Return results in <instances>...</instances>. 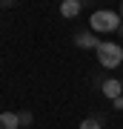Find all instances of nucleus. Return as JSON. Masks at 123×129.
Listing matches in <instances>:
<instances>
[{"instance_id": "f257e3e1", "label": "nucleus", "mask_w": 123, "mask_h": 129, "mask_svg": "<svg viewBox=\"0 0 123 129\" xmlns=\"http://www.w3.org/2000/svg\"><path fill=\"white\" fill-rule=\"evenodd\" d=\"M89 26H92V32H103V35H109V32H117V29L123 26V20H120V14L117 12H112V9H100V12H95L89 17Z\"/></svg>"}, {"instance_id": "f03ea898", "label": "nucleus", "mask_w": 123, "mask_h": 129, "mask_svg": "<svg viewBox=\"0 0 123 129\" xmlns=\"http://www.w3.org/2000/svg\"><path fill=\"white\" fill-rule=\"evenodd\" d=\"M95 52H97V60H100L103 69H117L123 63V46L120 43H100Z\"/></svg>"}, {"instance_id": "7ed1b4c3", "label": "nucleus", "mask_w": 123, "mask_h": 129, "mask_svg": "<svg viewBox=\"0 0 123 129\" xmlns=\"http://www.w3.org/2000/svg\"><path fill=\"white\" fill-rule=\"evenodd\" d=\"M74 46H77V49H97L100 40H97V35L89 29V32H77V35H74Z\"/></svg>"}, {"instance_id": "20e7f679", "label": "nucleus", "mask_w": 123, "mask_h": 129, "mask_svg": "<svg viewBox=\"0 0 123 129\" xmlns=\"http://www.w3.org/2000/svg\"><path fill=\"white\" fill-rule=\"evenodd\" d=\"M103 95L109 98V101H117V98H123V83L117 78H109V80H103Z\"/></svg>"}, {"instance_id": "39448f33", "label": "nucleus", "mask_w": 123, "mask_h": 129, "mask_svg": "<svg viewBox=\"0 0 123 129\" xmlns=\"http://www.w3.org/2000/svg\"><path fill=\"white\" fill-rule=\"evenodd\" d=\"M0 129H20L17 112H0Z\"/></svg>"}, {"instance_id": "423d86ee", "label": "nucleus", "mask_w": 123, "mask_h": 129, "mask_svg": "<svg viewBox=\"0 0 123 129\" xmlns=\"http://www.w3.org/2000/svg\"><path fill=\"white\" fill-rule=\"evenodd\" d=\"M80 0H66V3H60V14H63V17H77L80 14Z\"/></svg>"}, {"instance_id": "0eeeda50", "label": "nucleus", "mask_w": 123, "mask_h": 129, "mask_svg": "<svg viewBox=\"0 0 123 129\" xmlns=\"http://www.w3.org/2000/svg\"><path fill=\"white\" fill-rule=\"evenodd\" d=\"M80 129H103V118H86L80 123Z\"/></svg>"}, {"instance_id": "6e6552de", "label": "nucleus", "mask_w": 123, "mask_h": 129, "mask_svg": "<svg viewBox=\"0 0 123 129\" xmlns=\"http://www.w3.org/2000/svg\"><path fill=\"white\" fill-rule=\"evenodd\" d=\"M17 115H20V126H32V112H17Z\"/></svg>"}, {"instance_id": "1a4fd4ad", "label": "nucleus", "mask_w": 123, "mask_h": 129, "mask_svg": "<svg viewBox=\"0 0 123 129\" xmlns=\"http://www.w3.org/2000/svg\"><path fill=\"white\" fill-rule=\"evenodd\" d=\"M112 106H114V109H123V98H117V101H112Z\"/></svg>"}, {"instance_id": "9d476101", "label": "nucleus", "mask_w": 123, "mask_h": 129, "mask_svg": "<svg viewBox=\"0 0 123 129\" xmlns=\"http://www.w3.org/2000/svg\"><path fill=\"white\" fill-rule=\"evenodd\" d=\"M117 14H120V20H123V3H120V12H117Z\"/></svg>"}, {"instance_id": "9b49d317", "label": "nucleus", "mask_w": 123, "mask_h": 129, "mask_svg": "<svg viewBox=\"0 0 123 129\" xmlns=\"http://www.w3.org/2000/svg\"><path fill=\"white\" fill-rule=\"evenodd\" d=\"M117 32H120V35H123V26H120V29H117Z\"/></svg>"}]
</instances>
